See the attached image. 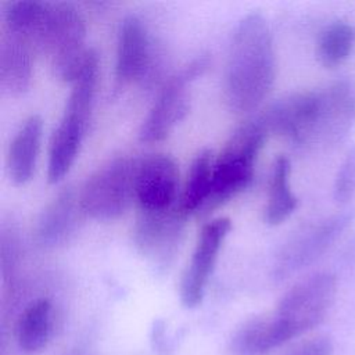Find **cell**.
Listing matches in <instances>:
<instances>
[{"label":"cell","mask_w":355,"mask_h":355,"mask_svg":"<svg viewBox=\"0 0 355 355\" xmlns=\"http://www.w3.org/2000/svg\"><path fill=\"white\" fill-rule=\"evenodd\" d=\"M276 78V53L265 17L248 12L236 25L227 51L223 93L236 112L255 110L270 92Z\"/></svg>","instance_id":"obj_1"},{"label":"cell","mask_w":355,"mask_h":355,"mask_svg":"<svg viewBox=\"0 0 355 355\" xmlns=\"http://www.w3.org/2000/svg\"><path fill=\"white\" fill-rule=\"evenodd\" d=\"M37 50L49 55L57 78L72 83L90 51L86 47V24L75 4L46 1L37 35Z\"/></svg>","instance_id":"obj_2"},{"label":"cell","mask_w":355,"mask_h":355,"mask_svg":"<svg viewBox=\"0 0 355 355\" xmlns=\"http://www.w3.org/2000/svg\"><path fill=\"white\" fill-rule=\"evenodd\" d=\"M336 294L337 277L331 272H315L297 282L270 313L282 345L319 326L331 309Z\"/></svg>","instance_id":"obj_3"},{"label":"cell","mask_w":355,"mask_h":355,"mask_svg":"<svg viewBox=\"0 0 355 355\" xmlns=\"http://www.w3.org/2000/svg\"><path fill=\"white\" fill-rule=\"evenodd\" d=\"M269 132L261 118L243 123L227 140L214 164L211 196L204 207L209 212L241 193L252 180L257 157L263 147Z\"/></svg>","instance_id":"obj_4"},{"label":"cell","mask_w":355,"mask_h":355,"mask_svg":"<svg viewBox=\"0 0 355 355\" xmlns=\"http://www.w3.org/2000/svg\"><path fill=\"white\" fill-rule=\"evenodd\" d=\"M137 159L116 157L101 165L83 184L79 201L83 215L97 220L119 218L135 198Z\"/></svg>","instance_id":"obj_5"},{"label":"cell","mask_w":355,"mask_h":355,"mask_svg":"<svg viewBox=\"0 0 355 355\" xmlns=\"http://www.w3.org/2000/svg\"><path fill=\"white\" fill-rule=\"evenodd\" d=\"M352 219L354 212L344 211L323 218L294 233L275 257L273 279L276 282L286 280L316 262L351 225Z\"/></svg>","instance_id":"obj_6"},{"label":"cell","mask_w":355,"mask_h":355,"mask_svg":"<svg viewBox=\"0 0 355 355\" xmlns=\"http://www.w3.org/2000/svg\"><path fill=\"white\" fill-rule=\"evenodd\" d=\"M207 65V57H197L164 83L140 126L139 139L143 143H157L166 139L187 115L190 86L205 71Z\"/></svg>","instance_id":"obj_7"},{"label":"cell","mask_w":355,"mask_h":355,"mask_svg":"<svg viewBox=\"0 0 355 355\" xmlns=\"http://www.w3.org/2000/svg\"><path fill=\"white\" fill-rule=\"evenodd\" d=\"M355 123V86L338 79L316 90V104L304 147H329L343 141Z\"/></svg>","instance_id":"obj_8"},{"label":"cell","mask_w":355,"mask_h":355,"mask_svg":"<svg viewBox=\"0 0 355 355\" xmlns=\"http://www.w3.org/2000/svg\"><path fill=\"white\" fill-rule=\"evenodd\" d=\"M230 227V219L216 218L207 222L200 230L191 259L180 280V301L183 306L193 309L202 302L208 282Z\"/></svg>","instance_id":"obj_9"},{"label":"cell","mask_w":355,"mask_h":355,"mask_svg":"<svg viewBox=\"0 0 355 355\" xmlns=\"http://www.w3.org/2000/svg\"><path fill=\"white\" fill-rule=\"evenodd\" d=\"M179 169L168 154H151L137 159L135 200L139 211L162 212L179 205Z\"/></svg>","instance_id":"obj_10"},{"label":"cell","mask_w":355,"mask_h":355,"mask_svg":"<svg viewBox=\"0 0 355 355\" xmlns=\"http://www.w3.org/2000/svg\"><path fill=\"white\" fill-rule=\"evenodd\" d=\"M186 216L179 205L169 211H139L133 229V241L137 250L155 262H165L179 244Z\"/></svg>","instance_id":"obj_11"},{"label":"cell","mask_w":355,"mask_h":355,"mask_svg":"<svg viewBox=\"0 0 355 355\" xmlns=\"http://www.w3.org/2000/svg\"><path fill=\"white\" fill-rule=\"evenodd\" d=\"M153 49L146 25L136 15L125 17L118 29L115 82L125 86L143 79L151 69Z\"/></svg>","instance_id":"obj_12"},{"label":"cell","mask_w":355,"mask_h":355,"mask_svg":"<svg viewBox=\"0 0 355 355\" xmlns=\"http://www.w3.org/2000/svg\"><path fill=\"white\" fill-rule=\"evenodd\" d=\"M80 215L79 193L65 187L42 211L35 227L36 241L46 248L64 244L73 234Z\"/></svg>","instance_id":"obj_13"},{"label":"cell","mask_w":355,"mask_h":355,"mask_svg":"<svg viewBox=\"0 0 355 355\" xmlns=\"http://www.w3.org/2000/svg\"><path fill=\"white\" fill-rule=\"evenodd\" d=\"M90 116L78 111L64 108L62 116L53 132L49 146L47 180L49 183L60 182L73 165Z\"/></svg>","instance_id":"obj_14"},{"label":"cell","mask_w":355,"mask_h":355,"mask_svg":"<svg viewBox=\"0 0 355 355\" xmlns=\"http://www.w3.org/2000/svg\"><path fill=\"white\" fill-rule=\"evenodd\" d=\"M33 44L21 33L3 28L0 39V86L10 96L22 94L32 78Z\"/></svg>","instance_id":"obj_15"},{"label":"cell","mask_w":355,"mask_h":355,"mask_svg":"<svg viewBox=\"0 0 355 355\" xmlns=\"http://www.w3.org/2000/svg\"><path fill=\"white\" fill-rule=\"evenodd\" d=\"M42 136L43 121L39 115L28 116L14 135L7 154V169L15 184H25L32 179L39 158Z\"/></svg>","instance_id":"obj_16"},{"label":"cell","mask_w":355,"mask_h":355,"mask_svg":"<svg viewBox=\"0 0 355 355\" xmlns=\"http://www.w3.org/2000/svg\"><path fill=\"white\" fill-rule=\"evenodd\" d=\"M291 164L284 155H279L273 165L269 179L268 202L263 211V220L270 226H277L283 223L298 205L297 196L293 193L290 184Z\"/></svg>","instance_id":"obj_17"},{"label":"cell","mask_w":355,"mask_h":355,"mask_svg":"<svg viewBox=\"0 0 355 355\" xmlns=\"http://www.w3.org/2000/svg\"><path fill=\"white\" fill-rule=\"evenodd\" d=\"M53 324V305L47 298L32 301L17 322V343L24 352L40 351L49 341Z\"/></svg>","instance_id":"obj_18"},{"label":"cell","mask_w":355,"mask_h":355,"mask_svg":"<svg viewBox=\"0 0 355 355\" xmlns=\"http://www.w3.org/2000/svg\"><path fill=\"white\" fill-rule=\"evenodd\" d=\"M214 164L215 158L211 150H201L193 159L179 197V209L186 218L207 205L212 189Z\"/></svg>","instance_id":"obj_19"},{"label":"cell","mask_w":355,"mask_h":355,"mask_svg":"<svg viewBox=\"0 0 355 355\" xmlns=\"http://www.w3.org/2000/svg\"><path fill=\"white\" fill-rule=\"evenodd\" d=\"M355 47V25L347 21L329 24L316 42V58L324 68L341 65Z\"/></svg>","instance_id":"obj_20"},{"label":"cell","mask_w":355,"mask_h":355,"mask_svg":"<svg viewBox=\"0 0 355 355\" xmlns=\"http://www.w3.org/2000/svg\"><path fill=\"white\" fill-rule=\"evenodd\" d=\"M282 347L269 315L255 316L234 333L232 349L236 355H266Z\"/></svg>","instance_id":"obj_21"},{"label":"cell","mask_w":355,"mask_h":355,"mask_svg":"<svg viewBox=\"0 0 355 355\" xmlns=\"http://www.w3.org/2000/svg\"><path fill=\"white\" fill-rule=\"evenodd\" d=\"M355 196V147H352L343 159L333 186V198L345 205Z\"/></svg>","instance_id":"obj_22"},{"label":"cell","mask_w":355,"mask_h":355,"mask_svg":"<svg viewBox=\"0 0 355 355\" xmlns=\"http://www.w3.org/2000/svg\"><path fill=\"white\" fill-rule=\"evenodd\" d=\"M284 355H333V343L327 336H315L298 343Z\"/></svg>","instance_id":"obj_23"}]
</instances>
